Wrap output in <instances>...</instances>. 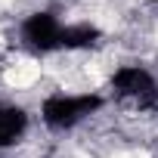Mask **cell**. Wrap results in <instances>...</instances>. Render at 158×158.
<instances>
[{"label":"cell","mask_w":158,"mask_h":158,"mask_svg":"<svg viewBox=\"0 0 158 158\" xmlns=\"http://www.w3.org/2000/svg\"><path fill=\"white\" fill-rule=\"evenodd\" d=\"M99 109V96L93 93H53L44 99V121L47 127H56V130H65V127H74L90 118V112Z\"/></svg>","instance_id":"cell-1"},{"label":"cell","mask_w":158,"mask_h":158,"mask_svg":"<svg viewBox=\"0 0 158 158\" xmlns=\"http://www.w3.org/2000/svg\"><path fill=\"white\" fill-rule=\"evenodd\" d=\"M25 124H28L25 109H19V106H3V102H0V149L13 146V143L25 133Z\"/></svg>","instance_id":"cell-2"}]
</instances>
